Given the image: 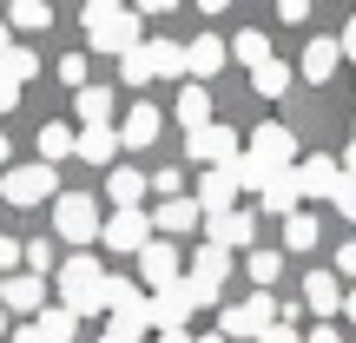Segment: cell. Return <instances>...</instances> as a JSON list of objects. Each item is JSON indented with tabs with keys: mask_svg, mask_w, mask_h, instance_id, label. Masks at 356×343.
Listing matches in <instances>:
<instances>
[{
	"mask_svg": "<svg viewBox=\"0 0 356 343\" xmlns=\"http://www.w3.org/2000/svg\"><path fill=\"white\" fill-rule=\"evenodd\" d=\"M79 26H86V47L92 53H132L139 47V13L132 7H113V0H86L79 7Z\"/></svg>",
	"mask_w": 356,
	"mask_h": 343,
	"instance_id": "6da1fadb",
	"label": "cell"
},
{
	"mask_svg": "<svg viewBox=\"0 0 356 343\" xmlns=\"http://www.w3.org/2000/svg\"><path fill=\"white\" fill-rule=\"evenodd\" d=\"M53 284H60V297H66L60 310H73V317H92V310H106V304H99V291H106V271H99V257L73 251L60 271H53Z\"/></svg>",
	"mask_w": 356,
	"mask_h": 343,
	"instance_id": "7a4b0ae2",
	"label": "cell"
},
{
	"mask_svg": "<svg viewBox=\"0 0 356 343\" xmlns=\"http://www.w3.org/2000/svg\"><path fill=\"white\" fill-rule=\"evenodd\" d=\"M270 324H277V297H270V291H257V297H244V304L218 310V337H225V343H251V337H264Z\"/></svg>",
	"mask_w": 356,
	"mask_h": 343,
	"instance_id": "3957f363",
	"label": "cell"
},
{
	"mask_svg": "<svg viewBox=\"0 0 356 343\" xmlns=\"http://www.w3.org/2000/svg\"><path fill=\"white\" fill-rule=\"evenodd\" d=\"M53 231H60V244H99V205H92V191H60L53 198Z\"/></svg>",
	"mask_w": 356,
	"mask_h": 343,
	"instance_id": "277c9868",
	"label": "cell"
},
{
	"mask_svg": "<svg viewBox=\"0 0 356 343\" xmlns=\"http://www.w3.org/2000/svg\"><path fill=\"white\" fill-rule=\"evenodd\" d=\"M244 159H257V166H270V172H291L297 166V132L277 126V119H264L257 132H244Z\"/></svg>",
	"mask_w": 356,
	"mask_h": 343,
	"instance_id": "5b68a950",
	"label": "cell"
},
{
	"mask_svg": "<svg viewBox=\"0 0 356 343\" xmlns=\"http://www.w3.org/2000/svg\"><path fill=\"white\" fill-rule=\"evenodd\" d=\"M185 145H191V159H204L211 172H238V159H244V132L218 126V119H211V126H198Z\"/></svg>",
	"mask_w": 356,
	"mask_h": 343,
	"instance_id": "8992f818",
	"label": "cell"
},
{
	"mask_svg": "<svg viewBox=\"0 0 356 343\" xmlns=\"http://www.w3.org/2000/svg\"><path fill=\"white\" fill-rule=\"evenodd\" d=\"M53 191H60V178L40 166V159H33V166H13L7 178H0V198H7V205H20V212H26V205H47Z\"/></svg>",
	"mask_w": 356,
	"mask_h": 343,
	"instance_id": "52a82bcc",
	"label": "cell"
},
{
	"mask_svg": "<svg viewBox=\"0 0 356 343\" xmlns=\"http://www.w3.org/2000/svg\"><path fill=\"white\" fill-rule=\"evenodd\" d=\"M185 317H191V297H185V278L172 284V291H152L145 297V330H185Z\"/></svg>",
	"mask_w": 356,
	"mask_h": 343,
	"instance_id": "ba28073f",
	"label": "cell"
},
{
	"mask_svg": "<svg viewBox=\"0 0 356 343\" xmlns=\"http://www.w3.org/2000/svg\"><path fill=\"white\" fill-rule=\"evenodd\" d=\"M99 244H113V251H145V244H152V218H145V212L99 218Z\"/></svg>",
	"mask_w": 356,
	"mask_h": 343,
	"instance_id": "9c48e42d",
	"label": "cell"
},
{
	"mask_svg": "<svg viewBox=\"0 0 356 343\" xmlns=\"http://www.w3.org/2000/svg\"><path fill=\"white\" fill-rule=\"evenodd\" d=\"M0 310H20V317H40V310H47V278H26V271H7V278H0Z\"/></svg>",
	"mask_w": 356,
	"mask_h": 343,
	"instance_id": "30bf717a",
	"label": "cell"
},
{
	"mask_svg": "<svg viewBox=\"0 0 356 343\" xmlns=\"http://www.w3.org/2000/svg\"><path fill=\"white\" fill-rule=\"evenodd\" d=\"M159 132H165V113H159L152 99H139L126 113V126H119V145H132V152H145V145H159Z\"/></svg>",
	"mask_w": 356,
	"mask_h": 343,
	"instance_id": "8fae6325",
	"label": "cell"
},
{
	"mask_svg": "<svg viewBox=\"0 0 356 343\" xmlns=\"http://www.w3.org/2000/svg\"><path fill=\"white\" fill-rule=\"evenodd\" d=\"M139 278L145 284H152V291H172V284L178 278H185V271H178V244H145V251H139Z\"/></svg>",
	"mask_w": 356,
	"mask_h": 343,
	"instance_id": "7c38bea8",
	"label": "cell"
},
{
	"mask_svg": "<svg viewBox=\"0 0 356 343\" xmlns=\"http://www.w3.org/2000/svg\"><path fill=\"white\" fill-rule=\"evenodd\" d=\"M185 73L198 79V86L225 73V33H198V40H191V47H185Z\"/></svg>",
	"mask_w": 356,
	"mask_h": 343,
	"instance_id": "4fadbf2b",
	"label": "cell"
},
{
	"mask_svg": "<svg viewBox=\"0 0 356 343\" xmlns=\"http://www.w3.org/2000/svg\"><path fill=\"white\" fill-rule=\"evenodd\" d=\"M231 198H238V178H231V172H204V178H198V191H191L198 218H225V212H231Z\"/></svg>",
	"mask_w": 356,
	"mask_h": 343,
	"instance_id": "5bb4252c",
	"label": "cell"
},
{
	"mask_svg": "<svg viewBox=\"0 0 356 343\" xmlns=\"http://www.w3.org/2000/svg\"><path fill=\"white\" fill-rule=\"evenodd\" d=\"M145 218H152V238H159V231L178 238V231H198V225H204L198 205H191V191H185V198H159V212H145Z\"/></svg>",
	"mask_w": 356,
	"mask_h": 343,
	"instance_id": "9a60e30c",
	"label": "cell"
},
{
	"mask_svg": "<svg viewBox=\"0 0 356 343\" xmlns=\"http://www.w3.org/2000/svg\"><path fill=\"white\" fill-rule=\"evenodd\" d=\"M337 66H343V53H337V40H330V33H317V40L304 47V66H297V79H304V86H323V79H330Z\"/></svg>",
	"mask_w": 356,
	"mask_h": 343,
	"instance_id": "2e32d148",
	"label": "cell"
},
{
	"mask_svg": "<svg viewBox=\"0 0 356 343\" xmlns=\"http://www.w3.org/2000/svg\"><path fill=\"white\" fill-rule=\"evenodd\" d=\"M73 152L86 159V166H119V132L113 126H79L73 132Z\"/></svg>",
	"mask_w": 356,
	"mask_h": 343,
	"instance_id": "e0dca14e",
	"label": "cell"
},
{
	"mask_svg": "<svg viewBox=\"0 0 356 343\" xmlns=\"http://www.w3.org/2000/svg\"><path fill=\"white\" fill-rule=\"evenodd\" d=\"M291 185H297V198H330L337 166H330V159H297V166H291Z\"/></svg>",
	"mask_w": 356,
	"mask_h": 343,
	"instance_id": "ac0fdd59",
	"label": "cell"
},
{
	"mask_svg": "<svg viewBox=\"0 0 356 343\" xmlns=\"http://www.w3.org/2000/svg\"><path fill=\"white\" fill-rule=\"evenodd\" d=\"M145 66H152V79H185V47L165 33H145Z\"/></svg>",
	"mask_w": 356,
	"mask_h": 343,
	"instance_id": "d6986e66",
	"label": "cell"
},
{
	"mask_svg": "<svg viewBox=\"0 0 356 343\" xmlns=\"http://www.w3.org/2000/svg\"><path fill=\"white\" fill-rule=\"evenodd\" d=\"M225 60H244V66L257 73V66L277 60V53H270V33H264V26H238V33H231V47H225Z\"/></svg>",
	"mask_w": 356,
	"mask_h": 343,
	"instance_id": "ffe728a7",
	"label": "cell"
},
{
	"mask_svg": "<svg viewBox=\"0 0 356 343\" xmlns=\"http://www.w3.org/2000/svg\"><path fill=\"white\" fill-rule=\"evenodd\" d=\"M106 198H113V212H139V198H145V172L113 166V172H106Z\"/></svg>",
	"mask_w": 356,
	"mask_h": 343,
	"instance_id": "44dd1931",
	"label": "cell"
},
{
	"mask_svg": "<svg viewBox=\"0 0 356 343\" xmlns=\"http://www.w3.org/2000/svg\"><path fill=\"white\" fill-rule=\"evenodd\" d=\"M304 304L317 310V317H337V310H343V284H337L330 271H310L304 278Z\"/></svg>",
	"mask_w": 356,
	"mask_h": 343,
	"instance_id": "7402d4cb",
	"label": "cell"
},
{
	"mask_svg": "<svg viewBox=\"0 0 356 343\" xmlns=\"http://www.w3.org/2000/svg\"><path fill=\"white\" fill-rule=\"evenodd\" d=\"M73 113H79V126H113V86H79Z\"/></svg>",
	"mask_w": 356,
	"mask_h": 343,
	"instance_id": "603a6c76",
	"label": "cell"
},
{
	"mask_svg": "<svg viewBox=\"0 0 356 343\" xmlns=\"http://www.w3.org/2000/svg\"><path fill=\"white\" fill-rule=\"evenodd\" d=\"M26 79H40V53L33 47H7V53H0V86L20 93Z\"/></svg>",
	"mask_w": 356,
	"mask_h": 343,
	"instance_id": "cb8c5ba5",
	"label": "cell"
},
{
	"mask_svg": "<svg viewBox=\"0 0 356 343\" xmlns=\"http://www.w3.org/2000/svg\"><path fill=\"white\" fill-rule=\"evenodd\" d=\"M231 278V251H218V244H198V251H191V284H225Z\"/></svg>",
	"mask_w": 356,
	"mask_h": 343,
	"instance_id": "d4e9b609",
	"label": "cell"
},
{
	"mask_svg": "<svg viewBox=\"0 0 356 343\" xmlns=\"http://www.w3.org/2000/svg\"><path fill=\"white\" fill-rule=\"evenodd\" d=\"M172 113H178V126H185V132L211 126V86H185V93H178V106H172Z\"/></svg>",
	"mask_w": 356,
	"mask_h": 343,
	"instance_id": "484cf974",
	"label": "cell"
},
{
	"mask_svg": "<svg viewBox=\"0 0 356 343\" xmlns=\"http://www.w3.org/2000/svg\"><path fill=\"white\" fill-rule=\"evenodd\" d=\"M33 145H40V166L53 172V166H60V159H73V126H60V119H47Z\"/></svg>",
	"mask_w": 356,
	"mask_h": 343,
	"instance_id": "4316f807",
	"label": "cell"
},
{
	"mask_svg": "<svg viewBox=\"0 0 356 343\" xmlns=\"http://www.w3.org/2000/svg\"><path fill=\"white\" fill-rule=\"evenodd\" d=\"M291 86H297V73H291L284 60H264V66L251 73V93H257V99H284Z\"/></svg>",
	"mask_w": 356,
	"mask_h": 343,
	"instance_id": "83f0119b",
	"label": "cell"
},
{
	"mask_svg": "<svg viewBox=\"0 0 356 343\" xmlns=\"http://www.w3.org/2000/svg\"><path fill=\"white\" fill-rule=\"evenodd\" d=\"M257 205H264L270 218H291V212H297V205H304V198H297V185H291V172H277V178H270L264 191H257Z\"/></svg>",
	"mask_w": 356,
	"mask_h": 343,
	"instance_id": "f1b7e54d",
	"label": "cell"
},
{
	"mask_svg": "<svg viewBox=\"0 0 356 343\" xmlns=\"http://www.w3.org/2000/svg\"><path fill=\"white\" fill-rule=\"evenodd\" d=\"M251 212H225V218H211V244L218 251H231V244H251Z\"/></svg>",
	"mask_w": 356,
	"mask_h": 343,
	"instance_id": "f546056e",
	"label": "cell"
},
{
	"mask_svg": "<svg viewBox=\"0 0 356 343\" xmlns=\"http://www.w3.org/2000/svg\"><path fill=\"white\" fill-rule=\"evenodd\" d=\"M73 330H79V317H73V310H60V304H47V310H40V324H33L40 343H73Z\"/></svg>",
	"mask_w": 356,
	"mask_h": 343,
	"instance_id": "4dcf8cb0",
	"label": "cell"
},
{
	"mask_svg": "<svg viewBox=\"0 0 356 343\" xmlns=\"http://www.w3.org/2000/svg\"><path fill=\"white\" fill-rule=\"evenodd\" d=\"M20 264H26V278H47V271H60L53 238H20Z\"/></svg>",
	"mask_w": 356,
	"mask_h": 343,
	"instance_id": "1f68e13d",
	"label": "cell"
},
{
	"mask_svg": "<svg viewBox=\"0 0 356 343\" xmlns=\"http://www.w3.org/2000/svg\"><path fill=\"white\" fill-rule=\"evenodd\" d=\"M0 26H26V33H40V26H53V7H47V0H13Z\"/></svg>",
	"mask_w": 356,
	"mask_h": 343,
	"instance_id": "d6a6232c",
	"label": "cell"
},
{
	"mask_svg": "<svg viewBox=\"0 0 356 343\" xmlns=\"http://www.w3.org/2000/svg\"><path fill=\"white\" fill-rule=\"evenodd\" d=\"M284 244H291V251H310V244H317V218L291 212V218H284Z\"/></svg>",
	"mask_w": 356,
	"mask_h": 343,
	"instance_id": "836d02e7",
	"label": "cell"
},
{
	"mask_svg": "<svg viewBox=\"0 0 356 343\" xmlns=\"http://www.w3.org/2000/svg\"><path fill=\"white\" fill-rule=\"evenodd\" d=\"M119 79H126V86H152V66H145V40L132 53H119Z\"/></svg>",
	"mask_w": 356,
	"mask_h": 343,
	"instance_id": "e575fe53",
	"label": "cell"
},
{
	"mask_svg": "<svg viewBox=\"0 0 356 343\" xmlns=\"http://www.w3.org/2000/svg\"><path fill=\"white\" fill-rule=\"evenodd\" d=\"M277 278H284V257L277 251H251V284H257V291H270Z\"/></svg>",
	"mask_w": 356,
	"mask_h": 343,
	"instance_id": "d590c367",
	"label": "cell"
},
{
	"mask_svg": "<svg viewBox=\"0 0 356 343\" xmlns=\"http://www.w3.org/2000/svg\"><path fill=\"white\" fill-rule=\"evenodd\" d=\"M53 73H60V86H92V79H86V53H60V66H53Z\"/></svg>",
	"mask_w": 356,
	"mask_h": 343,
	"instance_id": "8d00e7d4",
	"label": "cell"
},
{
	"mask_svg": "<svg viewBox=\"0 0 356 343\" xmlns=\"http://www.w3.org/2000/svg\"><path fill=\"white\" fill-rule=\"evenodd\" d=\"M330 205H337V212H343L350 225H356V178H343V172H337V185H330Z\"/></svg>",
	"mask_w": 356,
	"mask_h": 343,
	"instance_id": "74e56055",
	"label": "cell"
},
{
	"mask_svg": "<svg viewBox=\"0 0 356 343\" xmlns=\"http://www.w3.org/2000/svg\"><path fill=\"white\" fill-rule=\"evenodd\" d=\"M330 278L343 284V278H356V238L350 244H337V264H330Z\"/></svg>",
	"mask_w": 356,
	"mask_h": 343,
	"instance_id": "f35d334b",
	"label": "cell"
},
{
	"mask_svg": "<svg viewBox=\"0 0 356 343\" xmlns=\"http://www.w3.org/2000/svg\"><path fill=\"white\" fill-rule=\"evenodd\" d=\"M145 191H165V198H185V178H178V172H159V178H145Z\"/></svg>",
	"mask_w": 356,
	"mask_h": 343,
	"instance_id": "ab89813d",
	"label": "cell"
},
{
	"mask_svg": "<svg viewBox=\"0 0 356 343\" xmlns=\"http://www.w3.org/2000/svg\"><path fill=\"white\" fill-rule=\"evenodd\" d=\"M277 20H291V26H304V20H310V7H304V0H284V7H277Z\"/></svg>",
	"mask_w": 356,
	"mask_h": 343,
	"instance_id": "60d3db41",
	"label": "cell"
},
{
	"mask_svg": "<svg viewBox=\"0 0 356 343\" xmlns=\"http://www.w3.org/2000/svg\"><path fill=\"white\" fill-rule=\"evenodd\" d=\"M337 53H343V60H356V13H350V26H343V40H337Z\"/></svg>",
	"mask_w": 356,
	"mask_h": 343,
	"instance_id": "b9f144b4",
	"label": "cell"
},
{
	"mask_svg": "<svg viewBox=\"0 0 356 343\" xmlns=\"http://www.w3.org/2000/svg\"><path fill=\"white\" fill-rule=\"evenodd\" d=\"M304 343H343V337H337V324H317V330H310Z\"/></svg>",
	"mask_w": 356,
	"mask_h": 343,
	"instance_id": "7bdbcfd3",
	"label": "cell"
},
{
	"mask_svg": "<svg viewBox=\"0 0 356 343\" xmlns=\"http://www.w3.org/2000/svg\"><path fill=\"white\" fill-rule=\"evenodd\" d=\"M257 343H304V337H297V330H277V324H270V330L257 337Z\"/></svg>",
	"mask_w": 356,
	"mask_h": 343,
	"instance_id": "ee69618b",
	"label": "cell"
},
{
	"mask_svg": "<svg viewBox=\"0 0 356 343\" xmlns=\"http://www.w3.org/2000/svg\"><path fill=\"white\" fill-rule=\"evenodd\" d=\"M99 343H139V337H132V330H119V324H106V337Z\"/></svg>",
	"mask_w": 356,
	"mask_h": 343,
	"instance_id": "f6af8a7d",
	"label": "cell"
},
{
	"mask_svg": "<svg viewBox=\"0 0 356 343\" xmlns=\"http://www.w3.org/2000/svg\"><path fill=\"white\" fill-rule=\"evenodd\" d=\"M13 106H20V93H13V86H0V119H7Z\"/></svg>",
	"mask_w": 356,
	"mask_h": 343,
	"instance_id": "bcb514c9",
	"label": "cell"
},
{
	"mask_svg": "<svg viewBox=\"0 0 356 343\" xmlns=\"http://www.w3.org/2000/svg\"><path fill=\"white\" fill-rule=\"evenodd\" d=\"M343 178H356V139H350V152H343V166H337Z\"/></svg>",
	"mask_w": 356,
	"mask_h": 343,
	"instance_id": "7dc6e473",
	"label": "cell"
},
{
	"mask_svg": "<svg viewBox=\"0 0 356 343\" xmlns=\"http://www.w3.org/2000/svg\"><path fill=\"white\" fill-rule=\"evenodd\" d=\"M13 343H40V337H33V324H20V330H13Z\"/></svg>",
	"mask_w": 356,
	"mask_h": 343,
	"instance_id": "c3c4849f",
	"label": "cell"
},
{
	"mask_svg": "<svg viewBox=\"0 0 356 343\" xmlns=\"http://www.w3.org/2000/svg\"><path fill=\"white\" fill-rule=\"evenodd\" d=\"M343 310H350V324H356V291H343Z\"/></svg>",
	"mask_w": 356,
	"mask_h": 343,
	"instance_id": "681fc988",
	"label": "cell"
},
{
	"mask_svg": "<svg viewBox=\"0 0 356 343\" xmlns=\"http://www.w3.org/2000/svg\"><path fill=\"white\" fill-rule=\"evenodd\" d=\"M191 343H225V337H218V330H211V337H191Z\"/></svg>",
	"mask_w": 356,
	"mask_h": 343,
	"instance_id": "f907efd6",
	"label": "cell"
},
{
	"mask_svg": "<svg viewBox=\"0 0 356 343\" xmlns=\"http://www.w3.org/2000/svg\"><path fill=\"white\" fill-rule=\"evenodd\" d=\"M7 47H13V40H7V26H0V53H7Z\"/></svg>",
	"mask_w": 356,
	"mask_h": 343,
	"instance_id": "816d5d0a",
	"label": "cell"
},
{
	"mask_svg": "<svg viewBox=\"0 0 356 343\" xmlns=\"http://www.w3.org/2000/svg\"><path fill=\"white\" fill-rule=\"evenodd\" d=\"M0 159H7V132H0Z\"/></svg>",
	"mask_w": 356,
	"mask_h": 343,
	"instance_id": "f5cc1de1",
	"label": "cell"
},
{
	"mask_svg": "<svg viewBox=\"0 0 356 343\" xmlns=\"http://www.w3.org/2000/svg\"><path fill=\"white\" fill-rule=\"evenodd\" d=\"M0 330H7V310H0Z\"/></svg>",
	"mask_w": 356,
	"mask_h": 343,
	"instance_id": "db71d44e",
	"label": "cell"
}]
</instances>
